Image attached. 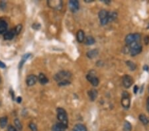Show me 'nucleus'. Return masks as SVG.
I'll list each match as a JSON object with an SVG mask.
<instances>
[{"instance_id":"nucleus-1","label":"nucleus","mask_w":149,"mask_h":131,"mask_svg":"<svg viewBox=\"0 0 149 131\" xmlns=\"http://www.w3.org/2000/svg\"><path fill=\"white\" fill-rule=\"evenodd\" d=\"M129 52L131 53V55L132 56H135L138 55L139 54L142 52L143 47H142V45H141L140 42H133L130 45H129Z\"/></svg>"},{"instance_id":"nucleus-2","label":"nucleus","mask_w":149,"mask_h":131,"mask_svg":"<svg viewBox=\"0 0 149 131\" xmlns=\"http://www.w3.org/2000/svg\"><path fill=\"white\" fill-rule=\"evenodd\" d=\"M57 118L60 121V123L68 126V115L64 109L60 108V107L57 109Z\"/></svg>"},{"instance_id":"nucleus-3","label":"nucleus","mask_w":149,"mask_h":131,"mask_svg":"<svg viewBox=\"0 0 149 131\" xmlns=\"http://www.w3.org/2000/svg\"><path fill=\"white\" fill-rule=\"evenodd\" d=\"M72 77V74L70 72L68 71H60L57 73L54 76V80L58 82H60L63 80H69Z\"/></svg>"},{"instance_id":"nucleus-4","label":"nucleus","mask_w":149,"mask_h":131,"mask_svg":"<svg viewBox=\"0 0 149 131\" xmlns=\"http://www.w3.org/2000/svg\"><path fill=\"white\" fill-rule=\"evenodd\" d=\"M141 36L139 33H134V34H129L125 38V42L127 45H130L131 44L134 42H141Z\"/></svg>"},{"instance_id":"nucleus-5","label":"nucleus","mask_w":149,"mask_h":131,"mask_svg":"<svg viewBox=\"0 0 149 131\" xmlns=\"http://www.w3.org/2000/svg\"><path fill=\"white\" fill-rule=\"evenodd\" d=\"M99 19L102 25H107L109 23V12L105 9L101 10L99 12Z\"/></svg>"},{"instance_id":"nucleus-6","label":"nucleus","mask_w":149,"mask_h":131,"mask_svg":"<svg viewBox=\"0 0 149 131\" xmlns=\"http://www.w3.org/2000/svg\"><path fill=\"white\" fill-rule=\"evenodd\" d=\"M121 103V105L123 106V108L126 109L129 108L130 105H131V99H130L129 94L126 91L123 92V94H122Z\"/></svg>"},{"instance_id":"nucleus-7","label":"nucleus","mask_w":149,"mask_h":131,"mask_svg":"<svg viewBox=\"0 0 149 131\" xmlns=\"http://www.w3.org/2000/svg\"><path fill=\"white\" fill-rule=\"evenodd\" d=\"M123 84L125 88H129L133 84V78L129 75H125L123 77Z\"/></svg>"},{"instance_id":"nucleus-8","label":"nucleus","mask_w":149,"mask_h":131,"mask_svg":"<svg viewBox=\"0 0 149 131\" xmlns=\"http://www.w3.org/2000/svg\"><path fill=\"white\" fill-rule=\"evenodd\" d=\"M69 7L70 9L71 10V11L73 13H76V11H78L79 8V4L78 1L76 0H71L69 2Z\"/></svg>"},{"instance_id":"nucleus-9","label":"nucleus","mask_w":149,"mask_h":131,"mask_svg":"<svg viewBox=\"0 0 149 131\" xmlns=\"http://www.w3.org/2000/svg\"><path fill=\"white\" fill-rule=\"evenodd\" d=\"M47 4L49 7L56 9H60L62 7V2L61 1H49L47 2Z\"/></svg>"},{"instance_id":"nucleus-10","label":"nucleus","mask_w":149,"mask_h":131,"mask_svg":"<svg viewBox=\"0 0 149 131\" xmlns=\"http://www.w3.org/2000/svg\"><path fill=\"white\" fill-rule=\"evenodd\" d=\"M38 80V78L35 75L31 74L27 76L26 79V84L28 86H32L35 84Z\"/></svg>"},{"instance_id":"nucleus-11","label":"nucleus","mask_w":149,"mask_h":131,"mask_svg":"<svg viewBox=\"0 0 149 131\" xmlns=\"http://www.w3.org/2000/svg\"><path fill=\"white\" fill-rule=\"evenodd\" d=\"M87 79H88V81H89V82L92 84V86H95V87H96V86H98V84H99V79L97 78V77H96V76H93L92 74H88L87 75Z\"/></svg>"},{"instance_id":"nucleus-12","label":"nucleus","mask_w":149,"mask_h":131,"mask_svg":"<svg viewBox=\"0 0 149 131\" xmlns=\"http://www.w3.org/2000/svg\"><path fill=\"white\" fill-rule=\"evenodd\" d=\"M68 126L61 123H58L54 125L52 128V131H66Z\"/></svg>"},{"instance_id":"nucleus-13","label":"nucleus","mask_w":149,"mask_h":131,"mask_svg":"<svg viewBox=\"0 0 149 131\" xmlns=\"http://www.w3.org/2000/svg\"><path fill=\"white\" fill-rule=\"evenodd\" d=\"M7 23L4 20H0V34H3L7 30Z\"/></svg>"},{"instance_id":"nucleus-14","label":"nucleus","mask_w":149,"mask_h":131,"mask_svg":"<svg viewBox=\"0 0 149 131\" xmlns=\"http://www.w3.org/2000/svg\"><path fill=\"white\" fill-rule=\"evenodd\" d=\"M97 95H98V92H97V91L96 89H92L88 91V96H89V99L92 101L96 100L97 97Z\"/></svg>"},{"instance_id":"nucleus-15","label":"nucleus","mask_w":149,"mask_h":131,"mask_svg":"<svg viewBox=\"0 0 149 131\" xmlns=\"http://www.w3.org/2000/svg\"><path fill=\"white\" fill-rule=\"evenodd\" d=\"M38 81L41 83V84L44 85L49 82V79L47 78V76H46L44 74L41 73V74L39 75V76H38Z\"/></svg>"},{"instance_id":"nucleus-16","label":"nucleus","mask_w":149,"mask_h":131,"mask_svg":"<svg viewBox=\"0 0 149 131\" xmlns=\"http://www.w3.org/2000/svg\"><path fill=\"white\" fill-rule=\"evenodd\" d=\"M99 54V51L97 49H94V50H91L87 52V56L90 59H93V58H96Z\"/></svg>"},{"instance_id":"nucleus-17","label":"nucleus","mask_w":149,"mask_h":131,"mask_svg":"<svg viewBox=\"0 0 149 131\" xmlns=\"http://www.w3.org/2000/svg\"><path fill=\"white\" fill-rule=\"evenodd\" d=\"M76 37H77V40H78V42L79 43H82L85 40V35L84 32L82 30H79L77 32V34H76Z\"/></svg>"},{"instance_id":"nucleus-18","label":"nucleus","mask_w":149,"mask_h":131,"mask_svg":"<svg viewBox=\"0 0 149 131\" xmlns=\"http://www.w3.org/2000/svg\"><path fill=\"white\" fill-rule=\"evenodd\" d=\"M15 35V32L14 29L12 30V31H9L8 32H6L4 34V39L5 40H12Z\"/></svg>"},{"instance_id":"nucleus-19","label":"nucleus","mask_w":149,"mask_h":131,"mask_svg":"<svg viewBox=\"0 0 149 131\" xmlns=\"http://www.w3.org/2000/svg\"><path fill=\"white\" fill-rule=\"evenodd\" d=\"M72 131H87V128L82 124H77L74 126Z\"/></svg>"},{"instance_id":"nucleus-20","label":"nucleus","mask_w":149,"mask_h":131,"mask_svg":"<svg viewBox=\"0 0 149 131\" xmlns=\"http://www.w3.org/2000/svg\"><path fill=\"white\" fill-rule=\"evenodd\" d=\"M31 54L28 53V54H25V55L23 56V57H22V59H21V62H20L19 63V69H21L22 67H23V64H24V63L26 62V60H27V59L29 58L30 56H31Z\"/></svg>"},{"instance_id":"nucleus-21","label":"nucleus","mask_w":149,"mask_h":131,"mask_svg":"<svg viewBox=\"0 0 149 131\" xmlns=\"http://www.w3.org/2000/svg\"><path fill=\"white\" fill-rule=\"evenodd\" d=\"M139 120L141 121V123H143V125H146L149 123L148 118L147 116L145 115H144V114H141V115H139Z\"/></svg>"},{"instance_id":"nucleus-22","label":"nucleus","mask_w":149,"mask_h":131,"mask_svg":"<svg viewBox=\"0 0 149 131\" xmlns=\"http://www.w3.org/2000/svg\"><path fill=\"white\" fill-rule=\"evenodd\" d=\"M7 121H8V119H7V116L1 117V118H0V126H1V128H5V126H7Z\"/></svg>"},{"instance_id":"nucleus-23","label":"nucleus","mask_w":149,"mask_h":131,"mask_svg":"<svg viewBox=\"0 0 149 131\" xmlns=\"http://www.w3.org/2000/svg\"><path fill=\"white\" fill-rule=\"evenodd\" d=\"M96 41L93 37H91V36H88L86 38V41H85V44H87V45H92L95 43Z\"/></svg>"},{"instance_id":"nucleus-24","label":"nucleus","mask_w":149,"mask_h":131,"mask_svg":"<svg viewBox=\"0 0 149 131\" xmlns=\"http://www.w3.org/2000/svg\"><path fill=\"white\" fill-rule=\"evenodd\" d=\"M126 64L131 71H134V70H135L136 69V65L133 62L128 60V61L126 62Z\"/></svg>"},{"instance_id":"nucleus-25","label":"nucleus","mask_w":149,"mask_h":131,"mask_svg":"<svg viewBox=\"0 0 149 131\" xmlns=\"http://www.w3.org/2000/svg\"><path fill=\"white\" fill-rule=\"evenodd\" d=\"M117 17V13L115 11L109 12V22L113 21Z\"/></svg>"},{"instance_id":"nucleus-26","label":"nucleus","mask_w":149,"mask_h":131,"mask_svg":"<svg viewBox=\"0 0 149 131\" xmlns=\"http://www.w3.org/2000/svg\"><path fill=\"white\" fill-rule=\"evenodd\" d=\"M14 124H15V127L17 128V130H22L23 128V126L21 125V121H19V119H18V118H15L14 120Z\"/></svg>"},{"instance_id":"nucleus-27","label":"nucleus","mask_w":149,"mask_h":131,"mask_svg":"<svg viewBox=\"0 0 149 131\" xmlns=\"http://www.w3.org/2000/svg\"><path fill=\"white\" fill-rule=\"evenodd\" d=\"M132 126L131 123L128 121H126L124 124V130L125 131H131V130Z\"/></svg>"},{"instance_id":"nucleus-28","label":"nucleus","mask_w":149,"mask_h":131,"mask_svg":"<svg viewBox=\"0 0 149 131\" xmlns=\"http://www.w3.org/2000/svg\"><path fill=\"white\" fill-rule=\"evenodd\" d=\"M71 84L69 80H63V81H61L60 82H58V85L59 86H68V85H70Z\"/></svg>"},{"instance_id":"nucleus-29","label":"nucleus","mask_w":149,"mask_h":131,"mask_svg":"<svg viewBox=\"0 0 149 131\" xmlns=\"http://www.w3.org/2000/svg\"><path fill=\"white\" fill-rule=\"evenodd\" d=\"M21 30H22V25H18L15 27V29H14V31H15V34H19L21 32Z\"/></svg>"},{"instance_id":"nucleus-30","label":"nucleus","mask_w":149,"mask_h":131,"mask_svg":"<svg viewBox=\"0 0 149 131\" xmlns=\"http://www.w3.org/2000/svg\"><path fill=\"white\" fill-rule=\"evenodd\" d=\"M29 128H31V130L32 131H37V126H36L35 124H34V123H30L29 125Z\"/></svg>"},{"instance_id":"nucleus-31","label":"nucleus","mask_w":149,"mask_h":131,"mask_svg":"<svg viewBox=\"0 0 149 131\" xmlns=\"http://www.w3.org/2000/svg\"><path fill=\"white\" fill-rule=\"evenodd\" d=\"M7 131H18L15 127H14L12 125H9L7 128Z\"/></svg>"},{"instance_id":"nucleus-32","label":"nucleus","mask_w":149,"mask_h":131,"mask_svg":"<svg viewBox=\"0 0 149 131\" xmlns=\"http://www.w3.org/2000/svg\"><path fill=\"white\" fill-rule=\"evenodd\" d=\"M6 7V3L4 2H0V8L2 9H4Z\"/></svg>"},{"instance_id":"nucleus-33","label":"nucleus","mask_w":149,"mask_h":131,"mask_svg":"<svg viewBox=\"0 0 149 131\" xmlns=\"http://www.w3.org/2000/svg\"><path fill=\"white\" fill-rule=\"evenodd\" d=\"M148 42H149V37L148 36H146V37H145V38H144V43H145L146 45H147L148 44Z\"/></svg>"},{"instance_id":"nucleus-34","label":"nucleus","mask_w":149,"mask_h":131,"mask_svg":"<svg viewBox=\"0 0 149 131\" xmlns=\"http://www.w3.org/2000/svg\"><path fill=\"white\" fill-rule=\"evenodd\" d=\"M0 68H6V66L4 63H3V62L0 61Z\"/></svg>"},{"instance_id":"nucleus-35","label":"nucleus","mask_w":149,"mask_h":131,"mask_svg":"<svg viewBox=\"0 0 149 131\" xmlns=\"http://www.w3.org/2000/svg\"><path fill=\"white\" fill-rule=\"evenodd\" d=\"M16 101H17V103H21V101H22V98H21V97H17Z\"/></svg>"},{"instance_id":"nucleus-36","label":"nucleus","mask_w":149,"mask_h":131,"mask_svg":"<svg viewBox=\"0 0 149 131\" xmlns=\"http://www.w3.org/2000/svg\"><path fill=\"white\" fill-rule=\"evenodd\" d=\"M143 70H144L145 71H148L149 70L148 66H147V65H144V66H143Z\"/></svg>"},{"instance_id":"nucleus-37","label":"nucleus","mask_w":149,"mask_h":131,"mask_svg":"<svg viewBox=\"0 0 149 131\" xmlns=\"http://www.w3.org/2000/svg\"><path fill=\"white\" fill-rule=\"evenodd\" d=\"M138 89H139V87H138V86H135L134 87V93L135 94L137 93V91H138Z\"/></svg>"},{"instance_id":"nucleus-38","label":"nucleus","mask_w":149,"mask_h":131,"mask_svg":"<svg viewBox=\"0 0 149 131\" xmlns=\"http://www.w3.org/2000/svg\"><path fill=\"white\" fill-rule=\"evenodd\" d=\"M146 107H147V110L149 112V97L147 99V103H146Z\"/></svg>"},{"instance_id":"nucleus-39","label":"nucleus","mask_w":149,"mask_h":131,"mask_svg":"<svg viewBox=\"0 0 149 131\" xmlns=\"http://www.w3.org/2000/svg\"><path fill=\"white\" fill-rule=\"evenodd\" d=\"M94 0H85V2H93Z\"/></svg>"}]
</instances>
